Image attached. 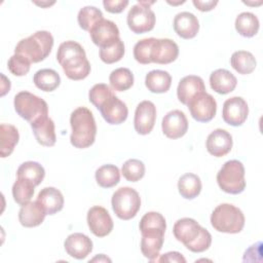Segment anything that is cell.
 <instances>
[{
	"mask_svg": "<svg viewBox=\"0 0 263 263\" xmlns=\"http://www.w3.org/2000/svg\"><path fill=\"white\" fill-rule=\"evenodd\" d=\"M57 61L71 80H82L90 73V64L86 59L85 50L76 41L68 40L61 43L57 51Z\"/></svg>",
	"mask_w": 263,
	"mask_h": 263,
	"instance_id": "cell-1",
	"label": "cell"
},
{
	"mask_svg": "<svg viewBox=\"0 0 263 263\" xmlns=\"http://www.w3.org/2000/svg\"><path fill=\"white\" fill-rule=\"evenodd\" d=\"M173 233L178 241L193 253L204 252L212 243L211 233L192 218L179 219L174 225Z\"/></svg>",
	"mask_w": 263,
	"mask_h": 263,
	"instance_id": "cell-2",
	"label": "cell"
},
{
	"mask_svg": "<svg viewBox=\"0 0 263 263\" xmlns=\"http://www.w3.org/2000/svg\"><path fill=\"white\" fill-rule=\"evenodd\" d=\"M71 144L78 149L90 147L96 139L97 124L92 112L86 107L76 108L70 116Z\"/></svg>",
	"mask_w": 263,
	"mask_h": 263,
	"instance_id": "cell-3",
	"label": "cell"
},
{
	"mask_svg": "<svg viewBox=\"0 0 263 263\" xmlns=\"http://www.w3.org/2000/svg\"><path fill=\"white\" fill-rule=\"evenodd\" d=\"M53 46V37L48 31H37L33 35L18 41L14 53L27 58L31 63L44 61Z\"/></svg>",
	"mask_w": 263,
	"mask_h": 263,
	"instance_id": "cell-4",
	"label": "cell"
},
{
	"mask_svg": "<svg viewBox=\"0 0 263 263\" xmlns=\"http://www.w3.org/2000/svg\"><path fill=\"white\" fill-rule=\"evenodd\" d=\"M211 224L219 232L238 233L245 226V215L240 209L230 203H221L211 215Z\"/></svg>",
	"mask_w": 263,
	"mask_h": 263,
	"instance_id": "cell-5",
	"label": "cell"
},
{
	"mask_svg": "<svg viewBox=\"0 0 263 263\" xmlns=\"http://www.w3.org/2000/svg\"><path fill=\"white\" fill-rule=\"evenodd\" d=\"M217 183L226 193H241L246 188L243 164L236 159L226 161L217 174Z\"/></svg>",
	"mask_w": 263,
	"mask_h": 263,
	"instance_id": "cell-6",
	"label": "cell"
},
{
	"mask_svg": "<svg viewBox=\"0 0 263 263\" xmlns=\"http://www.w3.org/2000/svg\"><path fill=\"white\" fill-rule=\"evenodd\" d=\"M15 112L30 123L36 119L48 114L47 103L29 91H20L14 96L13 100Z\"/></svg>",
	"mask_w": 263,
	"mask_h": 263,
	"instance_id": "cell-7",
	"label": "cell"
},
{
	"mask_svg": "<svg viewBox=\"0 0 263 263\" xmlns=\"http://www.w3.org/2000/svg\"><path fill=\"white\" fill-rule=\"evenodd\" d=\"M111 203L115 215L126 221L138 214L141 208V197L134 188L121 187L113 193Z\"/></svg>",
	"mask_w": 263,
	"mask_h": 263,
	"instance_id": "cell-8",
	"label": "cell"
},
{
	"mask_svg": "<svg viewBox=\"0 0 263 263\" xmlns=\"http://www.w3.org/2000/svg\"><path fill=\"white\" fill-rule=\"evenodd\" d=\"M155 21V13L150 6L144 5L139 1L132 6L126 16L127 26L135 34H143L153 30Z\"/></svg>",
	"mask_w": 263,
	"mask_h": 263,
	"instance_id": "cell-9",
	"label": "cell"
},
{
	"mask_svg": "<svg viewBox=\"0 0 263 263\" xmlns=\"http://www.w3.org/2000/svg\"><path fill=\"white\" fill-rule=\"evenodd\" d=\"M193 119L198 122L211 121L217 112V102L215 98L206 91L194 96L187 104Z\"/></svg>",
	"mask_w": 263,
	"mask_h": 263,
	"instance_id": "cell-10",
	"label": "cell"
},
{
	"mask_svg": "<svg viewBox=\"0 0 263 263\" xmlns=\"http://www.w3.org/2000/svg\"><path fill=\"white\" fill-rule=\"evenodd\" d=\"M87 225L92 234L104 237L113 230V220L108 211L100 205L91 206L87 212Z\"/></svg>",
	"mask_w": 263,
	"mask_h": 263,
	"instance_id": "cell-11",
	"label": "cell"
},
{
	"mask_svg": "<svg viewBox=\"0 0 263 263\" xmlns=\"http://www.w3.org/2000/svg\"><path fill=\"white\" fill-rule=\"evenodd\" d=\"M89 36L97 46L104 48L119 39V29L114 22L102 18L89 30Z\"/></svg>",
	"mask_w": 263,
	"mask_h": 263,
	"instance_id": "cell-12",
	"label": "cell"
},
{
	"mask_svg": "<svg viewBox=\"0 0 263 263\" xmlns=\"http://www.w3.org/2000/svg\"><path fill=\"white\" fill-rule=\"evenodd\" d=\"M249 107L241 97H232L227 99L223 104V120L232 126H239L247 120Z\"/></svg>",
	"mask_w": 263,
	"mask_h": 263,
	"instance_id": "cell-13",
	"label": "cell"
},
{
	"mask_svg": "<svg viewBox=\"0 0 263 263\" xmlns=\"http://www.w3.org/2000/svg\"><path fill=\"white\" fill-rule=\"evenodd\" d=\"M156 120V107L151 101H142L135 111L134 126L138 134L148 135L154 127Z\"/></svg>",
	"mask_w": 263,
	"mask_h": 263,
	"instance_id": "cell-14",
	"label": "cell"
},
{
	"mask_svg": "<svg viewBox=\"0 0 263 263\" xmlns=\"http://www.w3.org/2000/svg\"><path fill=\"white\" fill-rule=\"evenodd\" d=\"M164 232V230L157 228L141 230V252L145 258L150 261H155L157 259L163 246Z\"/></svg>",
	"mask_w": 263,
	"mask_h": 263,
	"instance_id": "cell-15",
	"label": "cell"
},
{
	"mask_svg": "<svg viewBox=\"0 0 263 263\" xmlns=\"http://www.w3.org/2000/svg\"><path fill=\"white\" fill-rule=\"evenodd\" d=\"M179 55V46L175 41L168 38H154L151 48V63L166 65L177 60Z\"/></svg>",
	"mask_w": 263,
	"mask_h": 263,
	"instance_id": "cell-16",
	"label": "cell"
},
{
	"mask_svg": "<svg viewBox=\"0 0 263 263\" xmlns=\"http://www.w3.org/2000/svg\"><path fill=\"white\" fill-rule=\"evenodd\" d=\"M162 133L168 139H179L188 130V120L185 113L181 110H172L162 118Z\"/></svg>",
	"mask_w": 263,
	"mask_h": 263,
	"instance_id": "cell-17",
	"label": "cell"
},
{
	"mask_svg": "<svg viewBox=\"0 0 263 263\" xmlns=\"http://www.w3.org/2000/svg\"><path fill=\"white\" fill-rule=\"evenodd\" d=\"M99 110L109 124H120L126 120L128 115L126 104L114 93L105 101Z\"/></svg>",
	"mask_w": 263,
	"mask_h": 263,
	"instance_id": "cell-18",
	"label": "cell"
},
{
	"mask_svg": "<svg viewBox=\"0 0 263 263\" xmlns=\"http://www.w3.org/2000/svg\"><path fill=\"white\" fill-rule=\"evenodd\" d=\"M232 144V136L223 128H217L208 136L205 147L211 155L222 157L230 152Z\"/></svg>",
	"mask_w": 263,
	"mask_h": 263,
	"instance_id": "cell-19",
	"label": "cell"
},
{
	"mask_svg": "<svg viewBox=\"0 0 263 263\" xmlns=\"http://www.w3.org/2000/svg\"><path fill=\"white\" fill-rule=\"evenodd\" d=\"M65 251L67 254L75 259L81 260L86 258L92 251L91 239L80 232H75L66 238L64 242Z\"/></svg>",
	"mask_w": 263,
	"mask_h": 263,
	"instance_id": "cell-20",
	"label": "cell"
},
{
	"mask_svg": "<svg viewBox=\"0 0 263 263\" xmlns=\"http://www.w3.org/2000/svg\"><path fill=\"white\" fill-rule=\"evenodd\" d=\"M173 26L177 35L183 39L194 38L199 30V22L197 17L189 11L177 13L174 17Z\"/></svg>",
	"mask_w": 263,
	"mask_h": 263,
	"instance_id": "cell-21",
	"label": "cell"
},
{
	"mask_svg": "<svg viewBox=\"0 0 263 263\" xmlns=\"http://www.w3.org/2000/svg\"><path fill=\"white\" fill-rule=\"evenodd\" d=\"M31 127L37 142L42 146L51 147L55 144L57 136L54 130V122L47 115L42 116L31 122Z\"/></svg>",
	"mask_w": 263,
	"mask_h": 263,
	"instance_id": "cell-22",
	"label": "cell"
},
{
	"mask_svg": "<svg viewBox=\"0 0 263 263\" xmlns=\"http://www.w3.org/2000/svg\"><path fill=\"white\" fill-rule=\"evenodd\" d=\"M203 91H205V85L202 78L196 75H188L179 81L177 97L182 104L187 105L194 96Z\"/></svg>",
	"mask_w": 263,
	"mask_h": 263,
	"instance_id": "cell-23",
	"label": "cell"
},
{
	"mask_svg": "<svg viewBox=\"0 0 263 263\" xmlns=\"http://www.w3.org/2000/svg\"><path fill=\"white\" fill-rule=\"evenodd\" d=\"M45 211L46 215H54L64 206V196L54 187H45L40 190L36 199Z\"/></svg>",
	"mask_w": 263,
	"mask_h": 263,
	"instance_id": "cell-24",
	"label": "cell"
},
{
	"mask_svg": "<svg viewBox=\"0 0 263 263\" xmlns=\"http://www.w3.org/2000/svg\"><path fill=\"white\" fill-rule=\"evenodd\" d=\"M237 84L236 77L226 69H217L210 75L211 88L220 95H226L234 90Z\"/></svg>",
	"mask_w": 263,
	"mask_h": 263,
	"instance_id": "cell-25",
	"label": "cell"
},
{
	"mask_svg": "<svg viewBox=\"0 0 263 263\" xmlns=\"http://www.w3.org/2000/svg\"><path fill=\"white\" fill-rule=\"evenodd\" d=\"M46 216L45 211L36 201H29L28 203L22 205L18 212V221L24 227H36L39 226Z\"/></svg>",
	"mask_w": 263,
	"mask_h": 263,
	"instance_id": "cell-26",
	"label": "cell"
},
{
	"mask_svg": "<svg viewBox=\"0 0 263 263\" xmlns=\"http://www.w3.org/2000/svg\"><path fill=\"white\" fill-rule=\"evenodd\" d=\"M145 85L153 93L166 92L172 85V76L163 70H152L145 77Z\"/></svg>",
	"mask_w": 263,
	"mask_h": 263,
	"instance_id": "cell-27",
	"label": "cell"
},
{
	"mask_svg": "<svg viewBox=\"0 0 263 263\" xmlns=\"http://www.w3.org/2000/svg\"><path fill=\"white\" fill-rule=\"evenodd\" d=\"M20 135L14 125L2 123L0 125V154L2 158L9 156L18 143Z\"/></svg>",
	"mask_w": 263,
	"mask_h": 263,
	"instance_id": "cell-28",
	"label": "cell"
},
{
	"mask_svg": "<svg viewBox=\"0 0 263 263\" xmlns=\"http://www.w3.org/2000/svg\"><path fill=\"white\" fill-rule=\"evenodd\" d=\"M178 190L181 196L186 199L197 197L201 191L200 178L192 173L184 174L178 181Z\"/></svg>",
	"mask_w": 263,
	"mask_h": 263,
	"instance_id": "cell-29",
	"label": "cell"
},
{
	"mask_svg": "<svg viewBox=\"0 0 263 263\" xmlns=\"http://www.w3.org/2000/svg\"><path fill=\"white\" fill-rule=\"evenodd\" d=\"M44 176H45L44 167L36 161L23 162L16 171L17 179L29 181L35 186H38L43 181Z\"/></svg>",
	"mask_w": 263,
	"mask_h": 263,
	"instance_id": "cell-30",
	"label": "cell"
},
{
	"mask_svg": "<svg viewBox=\"0 0 263 263\" xmlns=\"http://www.w3.org/2000/svg\"><path fill=\"white\" fill-rule=\"evenodd\" d=\"M231 67L239 74H251L257 66V61L253 53L247 50H237L230 58Z\"/></svg>",
	"mask_w": 263,
	"mask_h": 263,
	"instance_id": "cell-31",
	"label": "cell"
},
{
	"mask_svg": "<svg viewBox=\"0 0 263 263\" xmlns=\"http://www.w3.org/2000/svg\"><path fill=\"white\" fill-rule=\"evenodd\" d=\"M34 84L43 91H53L61 84V77L53 69L38 70L33 77Z\"/></svg>",
	"mask_w": 263,
	"mask_h": 263,
	"instance_id": "cell-32",
	"label": "cell"
},
{
	"mask_svg": "<svg viewBox=\"0 0 263 263\" xmlns=\"http://www.w3.org/2000/svg\"><path fill=\"white\" fill-rule=\"evenodd\" d=\"M259 20L258 17L249 11L239 13L235 20V30L243 37L250 38L255 36L259 31Z\"/></svg>",
	"mask_w": 263,
	"mask_h": 263,
	"instance_id": "cell-33",
	"label": "cell"
},
{
	"mask_svg": "<svg viewBox=\"0 0 263 263\" xmlns=\"http://www.w3.org/2000/svg\"><path fill=\"white\" fill-rule=\"evenodd\" d=\"M95 177L99 186L102 188H111L119 183L120 172L114 164H104L96 171Z\"/></svg>",
	"mask_w": 263,
	"mask_h": 263,
	"instance_id": "cell-34",
	"label": "cell"
},
{
	"mask_svg": "<svg viewBox=\"0 0 263 263\" xmlns=\"http://www.w3.org/2000/svg\"><path fill=\"white\" fill-rule=\"evenodd\" d=\"M111 87L116 91H125L134 85V74L127 68H117L109 76Z\"/></svg>",
	"mask_w": 263,
	"mask_h": 263,
	"instance_id": "cell-35",
	"label": "cell"
},
{
	"mask_svg": "<svg viewBox=\"0 0 263 263\" xmlns=\"http://www.w3.org/2000/svg\"><path fill=\"white\" fill-rule=\"evenodd\" d=\"M102 18H104L103 13L96 6H84L79 10L77 15L79 27L88 32Z\"/></svg>",
	"mask_w": 263,
	"mask_h": 263,
	"instance_id": "cell-36",
	"label": "cell"
},
{
	"mask_svg": "<svg viewBox=\"0 0 263 263\" xmlns=\"http://www.w3.org/2000/svg\"><path fill=\"white\" fill-rule=\"evenodd\" d=\"M34 188L35 185L31 182L23 179H16L12 186V196L14 201L20 205H24L31 201V198L34 195Z\"/></svg>",
	"mask_w": 263,
	"mask_h": 263,
	"instance_id": "cell-37",
	"label": "cell"
},
{
	"mask_svg": "<svg viewBox=\"0 0 263 263\" xmlns=\"http://www.w3.org/2000/svg\"><path fill=\"white\" fill-rule=\"evenodd\" d=\"M124 52H125L124 43L119 38L112 45L104 48H100L99 54H100V59L105 64H113V63L119 62L123 58Z\"/></svg>",
	"mask_w": 263,
	"mask_h": 263,
	"instance_id": "cell-38",
	"label": "cell"
},
{
	"mask_svg": "<svg viewBox=\"0 0 263 263\" xmlns=\"http://www.w3.org/2000/svg\"><path fill=\"white\" fill-rule=\"evenodd\" d=\"M122 176L129 182H138L145 175V164L139 159H128L121 167Z\"/></svg>",
	"mask_w": 263,
	"mask_h": 263,
	"instance_id": "cell-39",
	"label": "cell"
},
{
	"mask_svg": "<svg viewBox=\"0 0 263 263\" xmlns=\"http://www.w3.org/2000/svg\"><path fill=\"white\" fill-rule=\"evenodd\" d=\"M154 41V37L145 38L139 40L134 46V58L135 60L143 65H148L151 63V48Z\"/></svg>",
	"mask_w": 263,
	"mask_h": 263,
	"instance_id": "cell-40",
	"label": "cell"
},
{
	"mask_svg": "<svg viewBox=\"0 0 263 263\" xmlns=\"http://www.w3.org/2000/svg\"><path fill=\"white\" fill-rule=\"evenodd\" d=\"M112 95L113 91L107 84L97 83L90 88L88 92V100L97 109H100L105 101Z\"/></svg>",
	"mask_w": 263,
	"mask_h": 263,
	"instance_id": "cell-41",
	"label": "cell"
},
{
	"mask_svg": "<svg viewBox=\"0 0 263 263\" xmlns=\"http://www.w3.org/2000/svg\"><path fill=\"white\" fill-rule=\"evenodd\" d=\"M140 231L144 229H149V228H157L164 230L166 229V222L164 217L158 213V212H148L146 213L139 224Z\"/></svg>",
	"mask_w": 263,
	"mask_h": 263,
	"instance_id": "cell-42",
	"label": "cell"
},
{
	"mask_svg": "<svg viewBox=\"0 0 263 263\" xmlns=\"http://www.w3.org/2000/svg\"><path fill=\"white\" fill-rule=\"evenodd\" d=\"M7 68L11 72V74L15 76H24L27 75L31 68V62L17 53L11 55L7 63Z\"/></svg>",
	"mask_w": 263,
	"mask_h": 263,
	"instance_id": "cell-43",
	"label": "cell"
},
{
	"mask_svg": "<svg viewBox=\"0 0 263 263\" xmlns=\"http://www.w3.org/2000/svg\"><path fill=\"white\" fill-rule=\"evenodd\" d=\"M104 8L111 13H120L128 5L127 0H104Z\"/></svg>",
	"mask_w": 263,
	"mask_h": 263,
	"instance_id": "cell-44",
	"label": "cell"
},
{
	"mask_svg": "<svg viewBox=\"0 0 263 263\" xmlns=\"http://www.w3.org/2000/svg\"><path fill=\"white\" fill-rule=\"evenodd\" d=\"M155 261H159V262H182L185 263L186 259L182 256L181 253L179 252H168L163 254L159 259H156Z\"/></svg>",
	"mask_w": 263,
	"mask_h": 263,
	"instance_id": "cell-45",
	"label": "cell"
},
{
	"mask_svg": "<svg viewBox=\"0 0 263 263\" xmlns=\"http://www.w3.org/2000/svg\"><path fill=\"white\" fill-rule=\"evenodd\" d=\"M193 5L200 11H210L215 8V6L218 4L217 0H193Z\"/></svg>",
	"mask_w": 263,
	"mask_h": 263,
	"instance_id": "cell-46",
	"label": "cell"
},
{
	"mask_svg": "<svg viewBox=\"0 0 263 263\" xmlns=\"http://www.w3.org/2000/svg\"><path fill=\"white\" fill-rule=\"evenodd\" d=\"M261 246L262 243L259 241L257 242L256 245H253L251 246L245 253V256H243V261H254V255L257 253V252H260L261 251Z\"/></svg>",
	"mask_w": 263,
	"mask_h": 263,
	"instance_id": "cell-47",
	"label": "cell"
},
{
	"mask_svg": "<svg viewBox=\"0 0 263 263\" xmlns=\"http://www.w3.org/2000/svg\"><path fill=\"white\" fill-rule=\"evenodd\" d=\"M1 78H2V85H1V97L5 96L6 92L9 91L10 89V81L7 79L2 73H1Z\"/></svg>",
	"mask_w": 263,
	"mask_h": 263,
	"instance_id": "cell-48",
	"label": "cell"
},
{
	"mask_svg": "<svg viewBox=\"0 0 263 263\" xmlns=\"http://www.w3.org/2000/svg\"><path fill=\"white\" fill-rule=\"evenodd\" d=\"M90 261H91V262H95V261H99V262H101V261H108V262H111V260H110L109 258H107L104 254H100L99 256L95 257V258L91 259ZM90 261H89V262H90Z\"/></svg>",
	"mask_w": 263,
	"mask_h": 263,
	"instance_id": "cell-49",
	"label": "cell"
},
{
	"mask_svg": "<svg viewBox=\"0 0 263 263\" xmlns=\"http://www.w3.org/2000/svg\"><path fill=\"white\" fill-rule=\"evenodd\" d=\"M35 4H37L41 7H45V6H50V5L54 4V2H35Z\"/></svg>",
	"mask_w": 263,
	"mask_h": 263,
	"instance_id": "cell-50",
	"label": "cell"
},
{
	"mask_svg": "<svg viewBox=\"0 0 263 263\" xmlns=\"http://www.w3.org/2000/svg\"><path fill=\"white\" fill-rule=\"evenodd\" d=\"M185 1H179V2H171V1H167L168 4H172V5H178V4H183Z\"/></svg>",
	"mask_w": 263,
	"mask_h": 263,
	"instance_id": "cell-51",
	"label": "cell"
}]
</instances>
